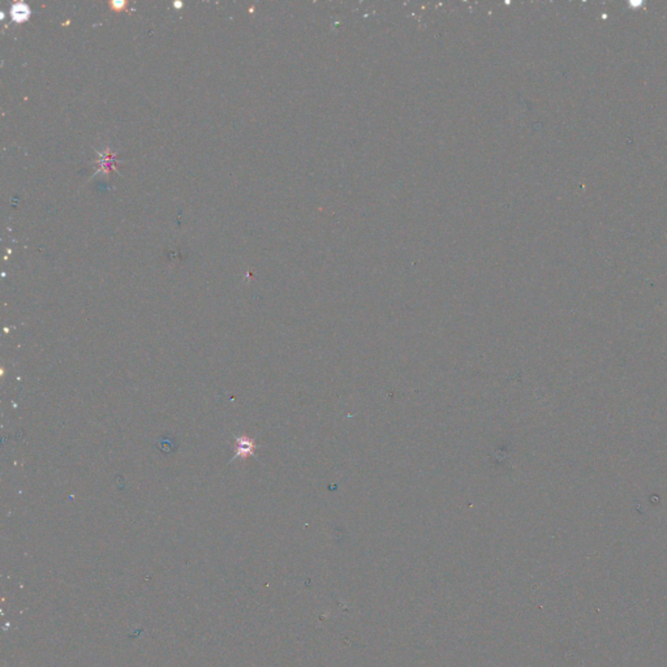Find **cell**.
<instances>
[{
    "label": "cell",
    "instance_id": "6da1fadb",
    "mask_svg": "<svg viewBox=\"0 0 667 667\" xmlns=\"http://www.w3.org/2000/svg\"><path fill=\"white\" fill-rule=\"evenodd\" d=\"M256 450V444L253 439H250L248 436H240L236 439V456L237 458H248L250 455H253Z\"/></svg>",
    "mask_w": 667,
    "mask_h": 667
},
{
    "label": "cell",
    "instance_id": "7a4b0ae2",
    "mask_svg": "<svg viewBox=\"0 0 667 667\" xmlns=\"http://www.w3.org/2000/svg\"><path fill=\"white\" fill-rule=\"evenodd\" d=\"M12 13H13V17H15L16 20L23 21V20H25L28 16H29V8H28L27 5H24V4H17V5L13 8Z\"/></svg>",
    "mask_w": 667,
    "mask_h": 667
}]
</instances>
